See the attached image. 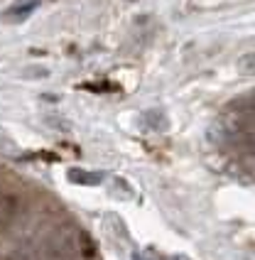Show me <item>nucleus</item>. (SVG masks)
I'll return each mask as SVG.
<instances>
[{
  "label": "nucleus",
  "instance_id": "nucleus-1",
  "mask_svg": "<svg viewBox=\"0 0 255 260\" xmlns=\"http://www.w3.org/2000/svg\"><path fill=\"white\" fill-rule=\"evenodd\" d=\"M37 5H40V0H22V3L13 5L10 10H5L3 20H8V22H22V20H27L29 15L37 10Z\"/></svg>",
  "mask_w": 255,
  "mask_h": 260
},
{
  "label": "nucleus",
  "instance_id": "nucleus-2",
  "mask_svg": "<svg viewBox=\"0 0 255 260\" xmlns=\"http://www.w3.org/2000/svg\"><path fill=\"white\" fill-rule=\"evenodd\" d=\"M69 179L74 182V184H86V187L101 184V174L99 172H84V170H69Z\"/></svg>",
  "mask_w": 255,
  "mask_h": 260
},
{
  "label": "nucleus",
  "instance_id": "nucleus-3",
  "mask_svg": "<svg viewBox=\"0 0 255 260\" xmlns=\"http://www.w3.org/2000/svg\"><path fill=\"white\" fill-rule=\"evenodd\" d=\"M238 72L241 74H255V52L243 54V57L238 59Z\"/></svg>",
  "mask_w": 255,
  "mask_h": 260
},
{
  "label": "nucleus",
  "instance_id": "nucleus-4",
  "mask_svg": "<svg viewBox=\"0 0 255 260\" xmlns=\"http://www.w3.org/2000/svg\"><path fill=\"white\" fill-rule=\"evenodd\" d=\"M0 145H8V135H5L3 130H0Z\"/></svg>",
  "mask_w": 255,
  "mask_h": 260
},
{
  "label": "nucleus",
  "instance_id": "nucleus-5",
  "mask_svg": "<svg viewBox=\"0 0 255 260\" xmlns=\"http://www.w3.org/2000/svg\"><path fill=\"white\" fill-rule=\"evenodd\" d=\"M167 260H184V258H167Z\"/></svg>",
  "mask_w": 255,
  "mask_h": 260
}]
</instances>
